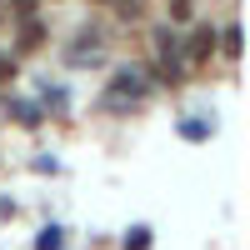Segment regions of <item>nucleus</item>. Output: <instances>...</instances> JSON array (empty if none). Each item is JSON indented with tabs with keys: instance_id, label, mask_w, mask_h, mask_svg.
<instances>
[{
	"instance_id": "nucleus-1",
	"label": "nucleus",
	"mask_w": 250,
	"mask_h": 250,
	"mask_svg": "<svg viewBox=\"0 0 250 250\" xmlns=\"http://www.w3.org/2000/svg\"><path fill=\"white\" fill-rule=\"evenodd\" d=\"M140 100H145V80H140V70H135V65L115 70L110 90H105V110H120V105H140Z\"/></svg>"
},
{
	"instance_id": "nucleus-2",
	"label": "nucleus",
	"mask_w": 250,
	"mask_h": 250,
	"mask_svg": "<svg viewBox=\"0 0 250 250\" xmlns=\"http://www.w3.org/2000/svg\"><path fill=\"white\" fill-rule=\"evenodd\" d=\"M155 50H160V65H165V80H180V35L170 25L155 30Z\"/></svg>"
},
{
	"instance_id": "nucleus-3",
	"label": "nucleus",
	"mask_w": 250,
	"mask_h": 250,
	"mask_svg": "<svg viewBox=\"0 0 250 250\" xmlns=\"http://www.w3.org/2000/svg\"><path fill=\"white\" fill-rule=\"evenodd\" d=\"M215 35H220V30H210V25H200V30L190 35V60H195V65H205V60L215 55V45H220Z\"/></svg>"
},
{
	"instance_id": "nucleus-4",
	"label": "nucleus",
	"mask_w": 250,
	"mask_h": 250,
	"mask_svg": "<svg viewBox=\"0 0 250 250\" xmlns=\"http://www.w3.org/2000/svg\"><path fill=\"white\" fill-rule=\"evenodd\" d=\"M40 40H45V30H40L35 20H30V25L20 30V50H40Z\"/></svg>"
},
{
	"instance_id": "nucleus-5",
	"label": "nucleus",
	"mask_w": 250,
	"mask_h": 250,
	"mask_svg": "<svg viewBox=\"0 0 250 250\" xmlns=\"http://www.w3.org/2000/svg\"><path fill=\"white\" fill-rule=\"evenodd\" d=\"M125 250H150V230H145V225L130 230V235H125Z\"/></svg>"
},
{
	"instance_id": "nucleus-6",
	"label": "nucleus",
	"mask_w": 250,
	"mask_h": 250,
	"mask_svg": "<svg viewBox=\"0 0 250 250\" xmlns=\"http://www.w3.org/2000/svg\"><path fill=\"white\" fill-rule=\"evenodd\" d=\"M10 80H15V55L0 50V85H10Z\"/></svg>"
},
{
	"instance_id": "nucleus-7",
	"label": "nucleus",
	"mask_w": 250,
	"mask_h": 250,
	"mask_svg": "<svg viewBox=\"0 0 250 250\" xmlns=\"http://www.w3.org/2000/svg\"><path fill=\"white\" fill-rule=\"evenodd\" d=\"M35 250H60V230H55V225H50V230H40Z\"/></svg>"
},
{
	"instance_id": "nucleus-8",
	"label": "nucleus",
	"mask_w": 250,
	"mask_h": 250,
	"mask_svg": "<svg viewBox=\"0 0 250 250\" xmlns=\"http://www.w3.org/2000/svg\"><path fill=\"white\" fill-rule=\"evenodd\" d=\"M225 55H240V25L225 30Z\"/></svg>"
},
{
	"instance_id": "nucleus-9",
	"label": "nucleus",
	"mask_w": 250,
	"mask_h": 250,
	"mask_svg": "<svg viewBox=\"0 0 250 250\" xmlns=\"http://www.w3.org/2000/svg\"><path fill=\"white\" fill-rule=\"evenodd\" d=\"M170 15H175V20H185V15H190V0H170Z\"/></svg>"
},
{
	"instance_id": "nucleus-10",
	"label": "nucleus",
	"mask_w": 250,
	"mask_h": 250,
	"mask_svg": "<svg viewBox=\"0 0 250 250\" xmlns=\"http://www.w3.org/2000/svg\"><path fill=\"white\" fill-rule=\"evenodd\" d=\"M30 10H35V0H15V15L20 20H30Z\"/></svg>"
},
{
	"instance_id": "nucleus-11",
	"label": "nucleus",
	"mask_w": 250,
	"mask_h": 250,
	"mask_svg": "<svg viewBox=\"0 0 250 250\" xmlns=\"http://www.w3.org/2000/svg\"><path fill=\"white\" fill-rule=\"evenodd\" d=\"M90 5H105V0H90Z\"/></svg>"
}]
</instances>
